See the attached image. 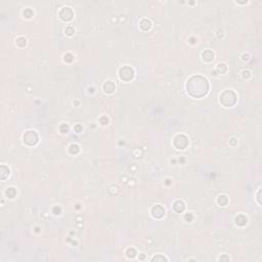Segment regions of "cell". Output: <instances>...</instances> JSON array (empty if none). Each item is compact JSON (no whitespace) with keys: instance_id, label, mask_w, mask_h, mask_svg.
Returning a JSON list of instances; mask_svg holds the SVG:
<instances>
[{"instance_id":"6da1fadb","label":"cell","mask_w":262,"mask_h":262,"mask_svg":"<svg viewBox=\"0 0 262 262\" xmlns=\"http://www.w3.org/2000/svg\"><path fill=\"white\" fill-rule=\"evenodd\" d=\"M187 89L190 95H193L195 89H198L195 97H201L205 95L208 91V82L206 79H204L201 76H194L188 81Z\"/></svg>"}]
</instances>
